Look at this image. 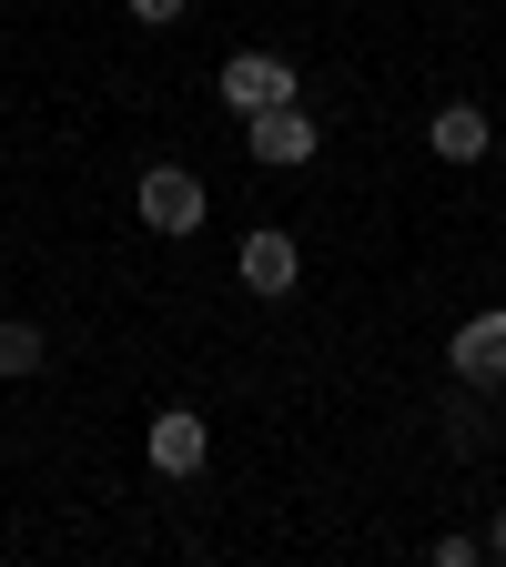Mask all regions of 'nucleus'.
<instances>
[{"label":"nucleus","instance_id":"obj_1","mask_svg":"<svg viewBox=\"0 0 506 567\" xmlns=\"http://www.w3.org/2000/svg\"><path fill=\"white\" fill-rule=\"evenodd\" d=\"M132 203H142V224H153V234H173V244H193V234H203V213H213L203 173H183V163H142Z\"/></svg>","mask_w":506,"mask_h":567},{"label":"nucleus","instance_id":"obj_2","mask_svg":"<svg viewBox=\"0 0 506 567\" xmlns=\"http://www.w3.org/2000/svg\"><path fill=\"white\" fill-rule=\"evenodd\" d=\"M213 92H224L234 122H254V112H273V102H295V92H304V71L283 61V51H234L224 71H213Z\"/></svg>","mask_w":506,"mask_h":567},{"label":"nucleus","instance_id":"obj_3","mask_svg":"<svg viewBox=\"0 0 506 567\" xmlns=\"http://www.w3.org/2000/svg\"><path fill=\"white\" fill-rule=\"evenodd\" d=\"M244 153H254L264 173H304V163L324 153V122H314V112H304V92H295V102H273V112H254V122H244Z\"/></svg>","mask_w":506,"mask_h":567},{"label":"nucleus","instance_id":"obj_4","mask_svg":"<svg viewBox=\"0 0 506 567\" xmlns=\"http://www.w3.org/2000/svg\"><path fill=\"white\" fill-rule=\"evenodd\" d=\"M446 375L476 385V395L506 385V305H486V315H466V324L446 334Z\"/></svg>","mask_w":506,"mask_h":567},{"label":"nucleus","instance_id":"obj_5","mask_svg":"<svg viewBox=\"0 0 506 567\" xmlns=\"http://www.w3.org/2000/svg\"><path fill=\"white\" fill-rule=\"evenodd\" d=\"M234 274H244V295L283 305V295L304 284V244L283 234V224H254V234H244V254H234Z\"/></svg>","mask_w":506,"mask_h":567},{"label":"nucleus","instance_id":"obj_6","mask_svg":"<svg viewBox=\"0 0 506 567\" xmlns=\"http://www.w3.org/2000/svg\"><path fill=\"white\" fill-rule=\"evenodd\" d=\"M142 456H153L163 476H203V456H213V425H203L193 405H163V415H153V436H142Z\"/></svg>","mask_w":506,"mask_h":567},{"label":"nucleus","instance_id":"obj_7","mask_svg":"<svg viewBox=\"0 0 506 567\" xmlns=\"http://www.w3.org/2000/svg\"><path fill=\"white\" fill-rule=\"evenodd\" d=\"M486 142H496L486 102H436V112H425V153H436V163H486Z\"/></svg>","mask_w":506,"mask_h":567},{"label":"nucleus","instance_id":"obj_8","mask_svg":"<svg viewBox=\"0 0 506 567\" xmlns=\"http://www.w3.org/2000/svg\"><path fill=\"white\" fill-rule=\"evenodd\" d=\"M41 324H21V315H0V385H11V375H41Z\"/></svg>","mask_w":506,"mask_h":567},{"label":"nucleus","instance_id":"obj_9","mask_svg":"<svg viewBox=\"0 0 506 567\" xmlns=\"http://www.w3.org/2000/svg\"><path fill=\"white\" fill-rule=\"evenodd\" d=\"M122 11H132V21H142V31H173V21H183V11H193V0H122Z\"/></svg>","mask_w":506,"mask_h":567},{"label":"nucleus","instance_id":"obj_10","mask_svg":"<svg viewBox=\"0 0 506 567\" xmlns=\"http://www.w3.org/2000/svg\"><path fill=\"white\" fill-rule=\"evenodd\" d=\"M476 557H486V537H466V527H446V537H436V567H476Z\"/></svg>","mask_w":506,"mask_h":567},{"label":"nucleus","instance_id":"obj_11","mask_svg":"<svg viewBox=\"0 0 506 567\" xmlns=\"http://www.w3.org/2000/svg\"><path fill=\"white\" fill-rule=\"evenodd\" d=\"M486 557H506V507H496V527H486Z\"/></svg>","mask_w":506,"mask_h":567}]
</instances>
